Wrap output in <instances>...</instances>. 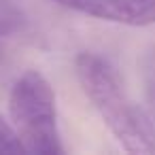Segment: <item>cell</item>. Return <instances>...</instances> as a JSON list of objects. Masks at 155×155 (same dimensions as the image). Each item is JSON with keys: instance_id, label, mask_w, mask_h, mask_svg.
Instances as JSON below:
<instances>
[{"instance_id": "obj_1", "label": "cell", "mask_w": 155, "mask_h": 155, "mask_svg": "<svg viewBox=\"0 0 155 155\" xmlns=\"http://www.w3.org/2000/svg\"><path fill=\"white\" fill-rule=\"evenodd\" d=\"M74 74L108 132L130 153H155V132L142 106L134 104L115 68L98 53L83 51L74 58Z\"/></svg>"}, {"instance_id": "obj_2", "label": "cell", "mask_w": 155, "mask_h": 155, "mask_svg": "<svg viewBox=\"0 0 155 155\" xmlns=\"http://www.w3.org/2000/svg\"><path fill=\"white\" fill-rule=\"evenodd\" d=\"M11 125L32 155H62L64 144L58 127L55 91L38 70H26L9 94Z\"/></svg>"}, {"instance_id": "obj_3", "label": "cell", "mask_w": 155, "mask_h": 155, "mask_svg": "<svg viewBox=\"0 0 155 155\" xmlns=\"http://www.w3.org/2000/svg\"><path fill=\"white\" fill-rule=\"evenodd\" d=\"M55 5L110 24L147 28L155 26V0H53Z\"/></svg>"}, {"instance_id": "obj_4", "label": "cell", "mask_w": 155, "mask_h": 155, "mask_svg": "<svg viewBox=\"0 0 155 155\" xmlns=\"http://www.w3.org/2000/svg\"><path fill=\"white\" fill-rule=\"evenodd\" d=\"M140 83H142V98H144V113L149 117V123L155 132V45L147 47L138 62Z\"/></svg>"}, {"instance_id": "obj_5", "label": "cell", "mask_w": 155, "mask_h": 155, "mask_svg": "<svg viewBox=\"0 0 155 155\" xmlns=\"http://www.w3.org/2000/svg\"><path fill=\"white\" fill-rule=\"evenodd\" d=\"M17 153H26L24 144L19 142L13 125L0 115V155H17Z\"/></svg>"}, {"instance_id": "obj_6", "label": "cell", "mask_w": 155, "mask_h": 155, "mask_svg": "<svg viewBox=\"0 0 155 155\" xmlns=\"http://www.w3.org/2000/svg\"><path fill=\"white\" fill-rule=\"evenodd\" d=\"M0 58H2V47H0Z\"/></svg>"}]
</instances>
